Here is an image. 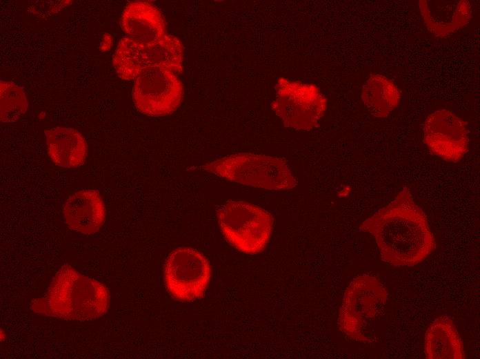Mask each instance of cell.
I'll use <instances>...</instances> for the list:
<instances>
[{
  "label": "cell",
  "mask_w": 480,
  "mask_h": 359,
  "mask_svg": "<svg viewBox=\"0 0 480 359\" xmlns=\"http://www.w3.org/2000/svg\"><path fill=\"white\" fill-rule=\"evenodd\" d=\"M359 229L374 237L381 260L394 266H415L435 249L427 217L406 186Z\"/></svg>",
  "instance_id": "1"
},
{
  "label": "cell",
  "mask_w": 480,
  "mask_h": 359,
  "mask_svg": "<svg viewBox=\"0 0 480 359\" xmlns=\"http://www.w3.org/2000/svg\"><path fill=\"white\" fill-rule=\"evenodd\" d=\"M109 301V291L103 284L64 264L55 274L45 295L33 300L30 308L45 316L85 321L104 315Z\"/></svg>",
  "instance_id": "2"
},
{
  "label": "cell",
  "mask_w": 480,
  "mask_h": 359,
  "mask_svg": "<svg viewBox=\"0 0 480 359\" xmlns=\"http://www.w3.org/2000/svg\"><path fill=\"white\" fill-rule=\"evenodd\" d=\"M204 171L241 184L268 190H289L297 181L281 159L254 153H237L206 164Z\"/></svg>",
  "instance_id": "3"
},
{
  "label": "cell",
  "mask_w": 480,
  "mask_h": 359,
  "mask_svg": "<svg viewBox=\"0 0 480 359\" xmlns=\"http://www.w3.org/2000/svg\"><path fill=\"white\" fill-rule=\"evenodd\" d=\"M217 216L223 235L238 251L257 254L266 247L273 217L265 209L248 202L230 200L218 208Z\"/></svg>",
  "instance_id": "4"
},
{
  "label": "cell",
  "mask_w": 480,
  "mask_h": 359,
  "mask_svg": "<svg viewBox=\"0 0 480 359\" xmlns=\"http://www.w3.org/2000/svg\"><path fill=\"white\" fill-rule=\"evenodd\" d=\"M388 292L383 284L369 274L357 276L347 287L339 309V329L349 338L368 342L365 330L385 305Z\"/></svg>",
  "instance_id": "5"
},
{
  "label": "cell",
  "mask_w": 480,
  "mask_h": 359,
  "mask_svg": "<svg viewBox=\"0 0 480 359\" xmlns=\"http://www.w3.org/2000/svg\"><path fill=\"white\" fill-rule=\"evenodd\" d=\"M275 89L272 109L286 127L309 130L317 124L327 108L326 98L314 85L281 77Z\"/></svg>",
  "instance_id": "6"
},
{
  "label": "cell",
  "mask_w": 480,
  "mask_h": 359,
  "mask_svg": "<svg viewBox=\"0 0 480 359\" xmlns=\"http://www.w3.org/2000/svg\"><path fill=\"white\" fill-rule=\"evenodd\" d=\"M211 277L208 260L199 251L179 247L168 256L164 266L166 289L177 300L190 302L201 298Z\"/></svg>",
  "instance_id": "7"
},
{
  "label": "cell",
  "mask_w": 480,
  "mask_h": 359,
  "mask_svg": "<svg viewBox=\"0 0 480 359\" xmlns=\"http://www.w3.org/2000/svg\"><path fill=\"white\" fill-rule=\"evenodd\" d=\"M183 97L181 81L167 68L149 67L134 79L132 98L137 109L143 115H169L180 106Z\"/></svg>",
  "instance_id": "8"
},
{
  "label": "cell",
  "mask_w": 480,
  "mask_h": 359,
  "mask_svg": "<svg viewBox=\"0 0 480 359\" xmlns=\"http://www.w3.org/2000/svg\"><path fill=\"white\" fill-rule=\"evenodd\" d=\"M423 142L432 154L458 162L468 151L467 123L450 110H437L425 120Z\"/></svg>",
  "instance_id": "9"
},
{
  "label": "cell",
  "mask_w": 480,
  "mask_h": 359,
  "mask_svg": "<svg viewBox=\"0 0 480 359\" xmlns=\"http://www.w3.org/2000/svg\"><path fill=\"white\" fill-rule=\"evenodd\" d=\"M129 48L136 77L144 69L154 66L167 68L176 73L182 72L183 47L174 35L167 33L155 42L146 45L130 39Z\"/></svg>",
  "instance_id": "10"
},
{
  "label": "cell",
  "mask_w": 480,
  "mask_h": 359,
  "mask_svg": "<svg viewBox=\"0 0 480 359\" xmlns=\"http://www.w3.org/2000/svg\"><path fill=\"white\" fill-rule=\"evenodd\" d=\"M120 23L127 37L144 45L155 42L167 34L163 16L148 1L129 2L122 12Z\"/></svg>",
  "instance_id": "11"
},
{
  "label": "cell",
  "mask_w": 480,
  "mask_h": 359,
  "mask_svg": "<svg viewBox=\"0 0 480 359\" xmlns=\"http://www.w3.org/2000/svg\"><path fill=\"white\" fill-rule=\"evenodd\" d=\"M68 226L83 235H92L102 226L106 208L99 191L82 190L66 200L63 209Z\"/></svg>",
  "instance_id": "12"
},
{
  "label": "cell",
  "mask_w": 480,
  "mask_h": 359,
  "mask_svg": "<svg viewBox=\"0 0 480 359\" xmlns=\"http://www.w3.org/2000/svg\"><path fill=\"white\" fill-rule=\"evenodd\" d=\"M418 3L425 24L436 37H443L459 30L471 18V6L468 1L434 3L423 0Z\"/></svg>",
  "instance_id": "13"
},
{
  "label": "cell",
  "mask_w": 480,
  "mask_h": 359,
  "mask_svg": "<svg viewBox=\"0 0 480 359\" xmlns=\"http://www.w3.org/2000/svg\"><path fill=\"white\" fill-rule=\"evenodd\" d=\"M48 154L57 166L77 168L87 157L86 139L77 130L70 128L55 127L45 130Z\"/></svg>",
  "instance_id": "14"
},
{
  "label": "cell",
  "mask_w": 480,
  "mask_h": 359,
  "mask_svg": "<svg viewBox=\"0 0 480 359\" xmlns=\"http://www.w3.org/2000/svg\"><path fill=\"white\" fill-rule=\"evenodd\" d=\"M427 359H463V342L452 320L441 316L430 323L424 337Z\"/></svg>",
  "instance_id": "15"
},
{
  "label": "cell",
  "mask_w": 480,
  "mask_h": 359,
  "mask_svg": "<svg viewBox=\"0 0 480 359\" xmlns=\"http://www.w3.org/2000/svg\"><path fill=\"white\" fill-rule=\"evenodd\" d=\"M401 95L395 84L379 74L372 75L362 88V101L376 117H386L394 110L400 101Z\"/></svg>",
  "instance_id": "16"
},
{
  "label": "cell",
  "mask_w": 480,
  "mask_h": 359,
  "mask_svg": "<svg viewBox=\"0 0 480 359\" xmlns=\"http://www.w3.org/2000/svg\"><path fill=\"white\" fill-rule=\"evenodd\" d=\"M28 101L23 89L12 81H0L1 122L17 121L27 110Z\"/></svg>",
  "instance_id": "17"
}]
</instances>
